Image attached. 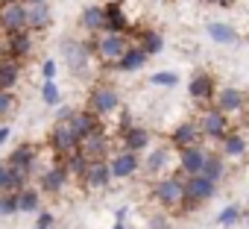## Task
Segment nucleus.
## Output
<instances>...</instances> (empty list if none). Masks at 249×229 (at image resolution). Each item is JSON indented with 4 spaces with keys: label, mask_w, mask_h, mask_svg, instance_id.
Masks as SVG:
<instances>
[{
    "label": "nucleus",
    "mask_w": 249,
    "mask_h": 229,
    "mask_svg": "<svg viewBox=\"0 0 249 229\" xmlns=\"http://www.w3.org/2000/svg\"><path fill=\"white\" fill-rule=\"evenodd\" d=\"M82 179H85V185H88V188L100 191V188H108V182H111L114 176H111L108 162H106V159H97V162H88V168H85Z\"/></svg>",
    "instance_id": "11"
},
{
    "label": "nucleus",
    "mask_w": 249,
    "mask_h": 229,
    "mask_svg": "<svg viewBox=\"0 0 249 229\" xmlns=\"http://www.w3.org/2000/svg\"><path fill=\"white\" fill-rule=\"evenodd\" d=\"M117 106H120V97H117V91L111 88V85H97L91 94H88V109L94 112V114H111V112H117Z\"/></svg>",
    "instance_id": "6"
},
{
    "label": "nucleus",
    "mask_w": 249,
    "mask_h": 229,
    "mask_svg": "<svg viewBox=\"0 0 249 229\" xmlns=\"http://www.w3.org/2000/svg\"><path fill=\"white\" fill-rule=\"evenodd\" d=\"M138 47H141L147 56H156V53H161V50H164V38H161V33H156V30H144V33H141Z\"/></svg>",
    "instance_id": "26"
},
{
    "label": "nucleus",
    "mask_w": 249,
    "mask_h": 229,
    "mask_svg": "<svg viewBox=\"0 0 249 229\" xmlns=\"http://www.w3.org/2000/svg\"><path fill=\"white\" fill-rule=\"evenodd\" d=\"M53 24V12H50V3H33L27 6V27L33 33H41Z\"/></svg>",
    "instance_id": "15"
},
{
    "label": "nucleus",
    "mask_w": 249,
    "mask_h": 229,
    "mask_svg": "<svg viewBox=\"0 0 249 229\" xmlns=\"http://www.w3.org/2000/svg\"><path fill=\"white\" fill-rule=\"evenodd\" d=\"M214 3H217V6H231L234 0H214Z\"/></svg>",
    "instance_id": "43"
},
{
    "label": "nucleus",
    "mask_w": 249,
    "mask_h": 229,
    "mask_svg": "<svg viewBox=\"0 0 249 229\" xmlns=\"http://www.w3.org/2000/svg\"><path fill=\"white\" fill-rule=\"evenodd\" d=\"M202 173L208 176V179H214V182H220L223 179V173H226V165H223V156H205V165H202Z\"/></svg>",
    "instance_id": "29"
},
{
    "label": "nucleus",
    "mask_w": 249,
    "mask_h": 229,
    "mask_svg": "<svg viewBox=\"0 0 249 229\" xmlns=\"http://www.w3.org/2000/svg\"><path fill=\"white\" fill-rule=\"evenodd\" d=\"M79 153H82L88 162L106 159V156H108V138H106V133H94V135L79 138Z\"/></svg>",
    "instance_id": "12"
},
{
    "label": "nucleus",
    "mask_w": 249,
    "mask_h": 229,
    "mask_svg": "<svg viewBox=\"0 0 249 229\" xmlns=\"http://www.w3.org/2000/svg\"><path fill=\"white\" fill-rule=\"evenodd\" d=\"M150 82H153V85L173 88V85H179V76H176L173 71H159V74H153V76H150Z\"/></svg>",
    "instance_id": "36"
},
{
    "label": "nucleus",
    "mask_w": 249,
    "mask_h": 229,
    "mask_svg": "<svg viewBox=\"0 0 249 229\" xmlns=\"http://www.w3.org/2000/svg\"><path fill=\"white\" fill-rule=\"evenodd\" d=\"M167 159H170L167 147H159V150H156V153H153V156L147 159V171H150V173H159V171H161V168L167 165Z\"/></svg>",
    "instance_id": "34"
},
{
    "label": "nucleus",
    "mask_w": 249,
    "mask_h": 229,
    "mask_svg": "<svg viewBox=\"0 0 249 229\" xmlns=\"http://www.w3.org/2000/svg\"><path fill=\"white\" fill-rule=\"evenodd\" d=\"M9 165L33 168V165H36V147H33V144H21V147H15L12 156H9Z\"/></svg>",
    "instance_id": "27"
},
{
    "label": "nucleus",
    "mask_w": 249,
    "mask_h": 229,
    "mask_svg": "<svg viewBox=\"0 0 249 229\" xmlns=\"http://www.w3.org/2000/svg\"><path fill=\"white\" fill-rule=\"evenodd\" d=\"M41 74H44V79H53V76H56V62L47 59V62L41 65Z\"/></svg>",
    "instance_id": "39"
},
{
    "label": "nucleus",
    "mask_w": 249,
    "mask_h": 229,
    "mask_svg": "<svg viewBox=\"0 0 249 229\" xmlns=\"http://www.w3.org/2000/svg\"><path fill=\"white\" fill-rule=\"evenodd\" d=\"M199 138H202V133H199V127H196V124H182V127H176V130H173V135H170L173 147H179V150L199 144Z\"/></svg>",
    "instance_id": "20"
},
{
    "label": "nucleus",
    "mask_w": 249,
    "mask_h": 229,
    "mask_svg": "<svg viewBox=\"0 0 249 229\" xmlns=\"http://www.w3.org/2000/svg\"><path fill=\"white\" fill-rule=\"evenodd\" d=\"M217 109L226 114H237L243 109V91L237 88H220L217 91Z\"/></svg>",
    "instance_id": "19"
},
{
    "label": "nucleus",
    "mask_w": 249,
    "mask_h": 229,
    "mask_svg": "<svg viewBox=\"0 0 249 229\" xmlns=\"http://www.w3.org/2000/svg\"><path fill=\"white\" fill-rule=\"evenodd\" d=\"M0 191H12V176H9V162H0Z\"/></svg>",
    "instance_id": "38"
},
{
    "label": "nucleus",
    "mask_w": 249,
    "mask_h": 229,
    "mask_svg": "<svg viewBox=\"0 0 249 229\" xmlns=\"http://www.w3.org/2000/svg\"><path fill=\"white\" fill-rule=\"evenodd\" d=\"M27 6H33V3H50V0H24Z\"/></svg>",
    "instance_id": "44"
},
{
    "label": "nucleus",
    "mask_w": 249,
    "mask_h": 229,
    "mask_svg": "<svg viewBox=\"0 0 249 229\" xmlns=\"http://www.w3.org/2000/svg\"><path fill=\"white\" fill-rule=\"evenodd\" d=\"M18 211H38V191L36 188L18 191Z\"/></svg>",
    "instance_id": "30"
},
{
    "label": "nucleus",
    "mask_w": 249,
    "mask_h": 229,
    "mask_svg": "<svg viewBox=\"0 0 249 229\" xmlns=\"http://www.w3.org/2000/svg\"><path fill=\"white\" fill-rule=\"evenodd\" d=\"M126 47H129V41H126V36H123V33H103L100 36V44H97V56H103L108 62H117Z\"/></svg>",
    "instance_id": "10"
},
{
    "label": "nucleus",
    "mask_w": 249,
    "mask_h": 229,
    "mask_svg": "<svg viewBox=\"0 0 249 229\" xmlns=\"http://www.w3.org/2000/svg\"><path fill=\"white\" fill-rule=\"evenodd\" d=\"M156 200L161 203V206H167V209H176V206H182L185 203V179H179V176H164V179H159L156 182Z\"/></svg>",
    "instance_id": "3"
},
{
    "label": "nucleus",
    "mask_w": 249,
    "mask_h": 229,
    "mask_svg": "<svg viewBox=\"0 0 249 229\" xmlns=\"http://www.w3.org/2000/svg\"><path fill=\"white\" fill-rule=\"evenodd\" d=\"M153 229H167V223H164L161 217H156V220H153Z\"/></svg>",
    "instance_id": "42"
},
{
    "label": "nucleus",
    "mask_w": 249,
    "mask_h": 229,
    "mask_svg": "<svg viewBox=\"0 0 249 229\" xmlns=\"http://www.w3.org/2000/svg\"><path fill=\"white\" fill-rule=\"evenodd\" d=\"M9 135H12V130L3 124V127H0V144H3V141H9Z\"/></svg>",
    "instance_id": "41"
},
{
    "label": "nucleus",
    "mask_w": 249,
    "mask_h": 229,
    "mask_svg": "<svg viewBox=\"0 0 249 229\" xmlns=\"http://www.w3.org/2000/svg\"><path fill=\"white\" fill-rule=\"evenodd\" d=\"M18 211V191H0V214L9 217Z\"/></svg>",
    "instance_id": "32"
},
{
    "label": "nucleus",
    "mask_w": 249,
    "mask_h": 229,
    "mask_svg": "<svg viewBox=\"0 0 249 229\" xmlns=\"http://www.w3.org/2000/svg\"><path fill=\"white\" fill-rule=\"evenodd\" d=\"M106 33H126V12L120 3H106Z\"/></svg>",
    "instance_id": "21"
},
{
    "label": "nucleus",
    "mask_w": 249,
    "mask_h": 229,
    "mask_svg": "<svg viewBox=\"0 0 249 229\" xmlns=\"http://www.w3.org/2000/svg\"><path fill=\"white\" fill-rule=\"evenodd\" d=\"M205 156H208V153H205L199 144H194V147H185V150H182V156H179V168H182V173H185V176L202 173Z\"/></svg>",
    "instance_id": "13"
},
{
    "label": "nucleus",
    "mask_w": 249,
    "mask_h": 229,
    "mask_svg": "<svg viewBox=\"0 0 249 229\" xmlns=\"http://www.w3.org/2000/svg\"><path fill=\"white\" fill-rule=\"evenodd\" d=\"M211 3H214V0H211Z\"/></svg>",
    "instance_id": "50"
},
{
    "label": "nucleus",
    "mask_w": 249,
    "mask_h": 229,
    "mask_svg": "<svg viewBox=\"0 0 249 229\" xmlns=\"http://www.w3.org/2000/svg\"><path fill=\"white\" fill-rule=\"evenodd\" d=\"M18 79H21V65L15 59H3V62H0V88L12 91L18 85Z\"/></svg>",
    "instance_id": "23"
},
{
    "label": "nucleus",
    "mask_w": 249,
    "mask_h": 229,
    "mask_svg": "<svg viewBox=\"0 0 249 229\" xmlns=\"http://www.w3.org/2000/svg\"><path fill=\"white\" fill-rule=\"evenodd\" d=\"M114 229H126V226H123V220H117V223H114Z\"/></svg>",
    "instance_id": "45"
},
{
    "label": "nucleus",
    "mask_w": 249,
    "mask_h": 229,
    "mask_svg": "<svg viewBox=\"0 0 249 229\" xmlns=\"http://www.w3.org/2000/svg\"><path fill=\"white\" fill-rule=\"evenodd\" d=\"M36 229H44V226H38V223H36Z\"/></svg>",
    "instance_id": "47"
},
{
    "label": "nucleus",
    "mask_w": 249,
    "mask_h": 229,
    "mask_svg": "<svg viewBox=\"0 0 249 229\" xmlns=\"http://www.w3.org/2000/svg\"><path fill=\"white\" fill-rule=\"evenodd\" d=\"M188 94L194 100H211L214 97V76L211 74H196L188 82Z\"/></svg>",
    "instance_id": "18"
},
{
    "label": "nucleus",
    "mask_w": 249,
    "mask_h": 229,
    "mask_svg": "<svg viewBox=\"0 0 249 229\" xmlns=\"http://www.w3.org/2000/svg\"><path fill=\"white\" fill-rule=\"evenodd\" d=\"M208 36H211L217 44H234V41H237V33H234V27H229V24H220V21H211V24H208Z\"/></svg>",
    "instance_id": "25"
},
{
    "label": "nucleus",
    "mask_w": 249,
    "mask_h": 229,
    "mask_svg": "<svg viewBox=\"0 0 249 229\" xmlns=\"http://www.w3.org/2000/svg\"><path fill=\"white\" fill-rule=\"evenodd\" d=\"M246 229H249V217H246Z\"/></svg>",
    "instance_id": "48"
},
{
    "label": "nucleus",
    "mask_w": 249,
    "mask_h": 229,
    "mask_svg": "<svg viewBox=\"0 0 249 229\" xmlns=\"http://www.w3.org/2000/svg\"><path fill=\"white\" fill-rule=\"evenodd\" d=\"M41 97H44V103H47V106H56V103L62 100V94H59V85H56V79H47V82L41 85Z\"/></svg>",
    "instance_id": "35"
},
{
    "label": "nucleus",
    "mask_w": 249,
    "mask_h": 229,
    "mask_svg": "<svg viewBox=\"0 0 249 229\" xmlns=\"http://www.w3.org/2000/svg\"><path fill=\"white\" fill-rule=\"evenodd\" d=\"M82 27L88 33H106V9L103 6H88L82 12Z\"/></svg>",
    "instance_id": "24"
},
{
    "label": "nucleus",
    "mask_w": 249,
    "mask_h": 229,
    "mask_svg": "<svg viewBox=\"0 0 249 229\" xmlns=\"http://www.w3.org/2000/svg\"><path fill=\"white\" fill-rule=\"evenodd\" d=\"M199 133H202V138H214V141H223L226 138V133H229V114L226 112H220L217 106L214 109H208L202 118H199Z\"/></svg>",
    "instance_id": "5"
},
{
    "label": "nucleus",
    "mask_w": 249,
    "mask_h": 229,
    "mask_svg": "<svg viewBox=\"0 0 249 229\" xmlns=\"http://www.w3.org/2000/svg\"><path fill=\"white\" fill-rule=\"evenodd\" d=\"M0 3H12V0H0Z\"/></svg>",
    "instance_id": "46"
},
{
    "label": "nucleus",
    "mask_w": 249,
    "mask_h": 229,
    "mask_svg": "<svg viewBox=\"0 0 249 229\" xmlns=\"http://www.w3.org/2000/svg\"><path fill=\"white\" fill-rule=\"evenodd\" d=\"M120 141H123V150H132V153H141L150 147V133L144 127H126V130H120Z\"/></svg>",
    "instance_id": "14"
},
{
    "label": "nucleus",
    "mask_w": 249,
    "mask_h": 229,
    "mask_svg": "<svg viewBox=\"0 0 249 229\" xmlns=\"http://www.w3.org/2000/svg\"><path fill=\"white\" fill-rule=\"evenodd\" d=\"M217 191V182L208 179L205 173H194V176H185V209H196L202 203H208Z\"/></svg>",
    "instance_id": "1"
},
{
    "label": "nucleus",
    "mask_w": 249,
    "mask_h": 229,
    "mask_svg": "<svg viewBox=\"0 0 249 229\" xmlns=\"http://www.w3.org/2000/svg\"><path fill=\"white\" fill-rule=\"evenodd\" d=\"M0 30H3V33L30 30V27H27V3H24V0L0 3Z\"/></svg>",
    "instance_id": "4"
},
{
    "label": "nucleus",
    "mask_w": 249,
    "mask_h": 229,
    "mask_svg": "<svg viewBox=\"0 0 249 229\" xmlns=\"http://www.w3.org/2000/svg\"><path fill=\"white\" fill-rule=\"evenodd\" d=\"M147 65V53L135 44V47H126L123 50V56L114 62V68L117 71H123V74H129V71H138V68H144Z\"/></svg>",
    "instance_id": "17"
},
{
    "label": "nucleus",
    "mask_w": 249,
    "mask_h": 229,
    "mask_svg": "<svg viewBox=\"0 0 249 229\" xmlns=\"http://www.w3.org/2000/svg\"><path fill=\"white\" fill-rule=\"evenodd\" d=\"M68 121H71V127L79 133V138H85V135H94V133H106V127H103V118H100V114H94L91 109H79V112H73Z\"/></svg>",
    "instance_id": "9"
},
{
    "label": "nucleus",
    "mask_w": 249,
    "mask_h": 229,
    "mask_svg": "<svg viewBox=\"0 0 249 229\" xmlns=\"http://www.w3.org/2000/svg\"><path fill=\"white\" fill-rule=\"evenodd\" d=\"M65 182H68V171H65L62 162L41 173V191H47V194H59L65 188Z\"/></svg>",
    "instance_id": "16"
},
{
    "label": "nucleus",
    "mask_w": 249,
    "mask_h": 229,
    "mask_svg": "<svg viewBox=\"0 0 249 229\" xmlns=\"http://www.w3.org/2000/svg\"><path fill=\"white\" fill-rule=\"evenodd\" d=\"M50 147L59 159H65L68 153L79 150V133L71 127V121H56L53 133H50Z\"/></svg>",
    "instance_id": "2"
},
{
    "label": "nucleus",
    "mask_w": 249,
    "mask_h": 229,
    "mask_svg": "<svg viewBox=\"0 0 249 229\" xmlns=\"http://www.w3.org/2000/svg\"><path fill=\"white\" fill-rule=\"evenodd\" d=\"M38 226L50 229V226H53V214H50V211H41V214H38Z\"/></svg>",
    "instance_id": "40"
},
{
    "label": "nucleus",
    "mask_w": 249,
    "mask_h": 229,
    "mask_svg": "<svg viewBox=\"0 0 249 229\" xmlns=\"http://www.w3.org/2000/svg\"><path fill=\"white\" fill-rule=\"evenodd\" d=\"M12 109H15V97H12V91L0 88V118H3L6 112H12Z\"/></svg>",
    "instance_id": "37"
},
{
    "label": "nucleus",
    "mask_w": 249,
    "mask_h": 229,
    "mask_svg": "<svg viewBox=\"0 0 249 229\" xmlns=\"http://www.w3.org/2000/svg\"><path fill=\"white\" fill-rule=\"evenodd\" d=\"M108 168H111V176L114 179H129V176L138 173L141 162H138V153H132V150H117L108 159Z\"/></svg>",
    "instance_id": "8"
},
{
    "label": "nucleus",
    "mask_w": 249,
    "mask_h": 229,
    "mask_svg": "<svg viewBox=\"0 0 249 229\" xmlns=\"http://www.w3.org/2000/svg\"><path fill=\"white\" fill-rule=\"evenodd\" d=\"M240 214H243V211H240V206H237V203H231V206H226V209L217 214V223H220V226H234V223L240 220Z\"/></svg>",
    "instance_id": "33"
},
{
    "label": "nucleus",
    "mask_w": 249,
    "mask_h": 229,
    "mask_svg": "<svg viewBox=\"0 0 249 229\" xmlns=\"http://www.w3.org/2000/svg\"><path fill=\"white\" fill-rule=\"evenodd\" d=\"M65 53H68V62H71V71L73 74H85V65L91 59V53L85 50L82 41H73V44H65Z\"/></svg>",
    "instance_id": "22"
},
{
    "label": "nucleus",
    "mask_w": 249,
    "mask_h": 229,
    "mask_svg": "<svg viewBox=\"0 0 249 229\" xmlns=\"http://www.w3.org/2000/svg\"><path fill=\"white\" fill-rule=\"evenodd\" d=\"M0 62H3V56H0Z\"/></svg>",
    "instance_id": "49"
},
{
    "label": "nucleus",
    "mask_w": 249,
    "mask_h": 229,
    "mask_svg": "<svg viewBox=\"0 0 249 229\" xmlns=\"http://www.w3.org/2000/svg\"><path fill=\"white\" fill-rule=\"evenodd\" d=\"M30 171H33V168H24V165H9L12 191H21V188H27V182H30Z\"/></svg>",
    "instance_id": "31"
},
{
    "label": "nucleus",
    "mask_w": 249,
    "mask_h": 229,
    "mask_svg": "<svg viewBox=\"0 0 249 229\" xmlns=\"http://www.w3.org/2000/svg\"><path fill=\"white\" fill-rule=\"evenodd\" d=\"M223 153L226 156H243L246 153V141H243V135H237V133H226V138H223Z\"/></svg>",
    "instance_id": "28"
},
{
    "label": "nucleus",
    "mask_w": 249,
    "mask_h": 229,
    "mask_svg": "<svg viewBox=\"0 0 249 229\" xmlns=\"http://www.w3.org/2000/svg\"><path fill=\"white\" fill-rule=\"evenodd\" d=\"M33 50V30H18V33H6V44H3V59H27Z\"/></svg>",
    "instance_id": "7"
}]
</instances>
